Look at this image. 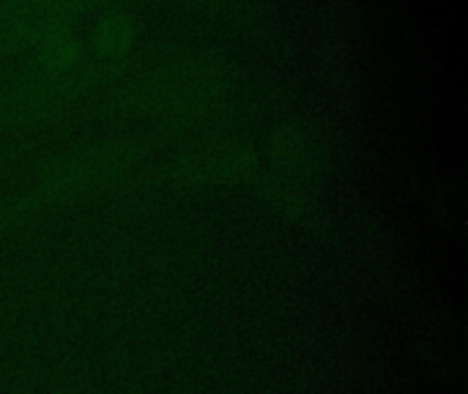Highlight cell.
<instances>
[{"label":"cell","mask_w":468,"mask_h":394,"mask_svg":"<svg viewBox=\"0 0 468 394\" xmlns=\"http://www.w3.org/2000/svg\"><path fill=\"white\" fill-rule=\"evenodd\" d=\"M137 159V151L126 143H112V145H99L90 151H82L71 159L58 162L49 167L44 181L36 186L27 203H19L14 211H30L38 206H52L60 200H71L77 195L101 189L121 178L132 162Z\"/></svg>","instance_id":"cell-1"},{"label":"cell","mask_w":468,"mask_h":394,"mask_svg":"<svg viewBox=\"0 0 468 394\" xmlns=\"http://www.w3.org/2000/svg\"><path fill=\"white\" fill-rule=\"evenodd\" d=\"M255 170V154L239 145L203 148L181 159L173 173L181 184H230Z\"/></svg>","instance_id":"cell-2"}]
</instances>
